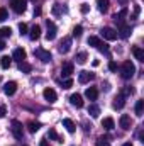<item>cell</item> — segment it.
<instances>
[{
  "instance_id": "3957f363",
  "label": "cell",
  "mask_w": 144,
  "mask_h": 146,
  "mask_svg": "<svg viewBox=\"0 0 144 146\" xmlns=\"http://www.w3.org/2000/svg\"><path fill=\"white\" fill-rule=\"evenodd\" d=\"M10 5H12L14 12L22 14V12H26V9H27V0H10Z\"/></svg>"
},
{
  "instance_id": "9c48e42d",
  "label": "cell",
  "mask_w": 144,
  "mask_h": 146,
  "mask_svg": "<svg viewBox=\"0 0 144 146\" xmlns=\"http://www.w3.org/2000/svg\"><path fill=\"white\" fill-rule=\"evenodd\" d=\"M15 90H17V83H15V82H7V83L3 85V92H5V95H14Z\"/></svg>"
},
{
  "instance_id": "52a82bcc",
  "label": "cell",
  "mask_w": 144,
  "mask_h": 146,
  "mask_svg": "<svg viewBox=\"0 0 144 146\" xmlns=\"http://www.w3.org/2000/svg\"><path fill=\"white\" fill-rule=\"evenodd\" d=\"M119 124H120V127H122L124 131H129V129H131V126H132L131 115H127V114H122V115H120V119H119Z\"/></svg>"
},
{
  "instance_id": "cb8c5ba5",
  "label": "cell",
  "mask_w": 144,
  "mask_h": 146,
  "mask_svg": "<svg viewBox=\"0 0 144 146\" xmlns=\"http://www.w3.org/2000/svg\"><path fill=\"white\" fill-rule=\"evenodd\" d=\"M10 65H12V60H10L9 56H2V58H0V66H2L3 70L10 68Z\"/></svg>"
},
{
  "instance_id": "277c9868",
  "label": "cell",
  "mask_w": 144,
  "mask_h": 146,
  "mask_svg": "<svg viewBox=\"0 0 144 146\" xmlns=\"http://www.w3.org/2000/svg\"><path fill=\"white\" fill-rule=\"evenodd\" d=\"M34 56H37L42 63H49L51 61V53L49 51H46V49H42V48H37V49H34Z\"/></svg>"
},
{
  "instance_id": "7a4b0ae2",
  "label": "cell",
  "mask_w": 144,
  "mask_h": 146,
  "mask_svg": "<svg viewBox=\"0 0 144 146\" xmlns=\"http://www.w3.org/2000/svg\"><path fill=\"white\" fill-rule=\"evenodd\" d=\"M12 134H14V138L15 139H22V136H24V127H22V124L19 122V121H12Z\"/></svg>"
},
{
  "instance_id": "bcb514c9",
  "label": "cell",
  "mask_w": 144,
  "mask_h": 146,
  "mask_svg": "<svg viewBox=\"0 0 144 146\" xmlns=\"http://www.w3.org/2000/svg\"><path fill=\"white\" fill-rule=\"evenodd\" d=\"M122 146H132V145H131V143H124Z\"/></svg>"
},
{
  "instance_id": "4dcf8cb0",
  "label": "cell",
  "mask_w": 144,
  "mask_h": 146,
  "mask_svg": "<svg viewBox=\"0 0 144 146\" xmlns=\"http://www.w3.org/2000/svg\"><path fill=\"white\" fill-rule=\"evenodd\" d=\"M48 136H49L51 139H54V141H58V143H63V141H61V138H59V136L56 134V131H54V129H49V133H48Z\"/></svg>"
},
{
  "instance_id": "d4e9b609",
  "label": "cell",
  "mask_w": 144,
  "mask_h": 146,
  "mask_svg": "<svg viewBox=\"0 0 144 146\" xmlns=\"http://www.w3.org/2000/svg\"><path fill=\"white\" fill-rule=\"evenodd\" d=\"M32 70V66L29 65V63H26V61H19V72L22 73H29Z\"/></svg>"
},
{
  "instance_id": "f6af8a7d",
  "label": "cell",
  "mask_w": 144,
  "mask_h": 146,
  "mask_svg": "<svg viewBox=\"0 0 144 146\" xmlns=\"http://www.w3.org/2000/svg\"><path fill=\"white\" fill-rule=\"evenodd\" d=\"M39 14H41V9H39V7H37L36 10H34V15H39Z\"/></svg>"
},
{
  "instance_id": "d590c367",
  "label": "cell",
  "mask_w": 144,
  "mask_h": 146,
  "mask_svg": "<svg viewBox=\"0 0 144 146\" xmlns=\"http://www.w3.org/2000/svg\"><path fill=\"white\" fill-rule=\"evenodd\" d=\"M81 33H83V27H81V26H75V29H73V36L80 37L81 36Z\"/></svg>"
},
{
  "instance_id": "7402d4cb",
  "label": "cell",
  "mask_w": 144,
  "mask_h": 146,
  "mask_svg": "<svg viewBox=\"0 0 144 146\" xmlns=\"http://www.w3.org/2000/svg\"><path fill=\"white\" fill-rule=\"evenodd\" d=\"M73 73V65L71 63H68V65H65L63 68H61V75L65 76V78H70Z\"/></svg>"
},
{
  "instance_id": "7bdbcfd3",
  "label": "cell",
  "mask_w": 144,
  "mask_h": 146,
  "mask_svg": "<svg viewBox=\"0 0 144 146\" xmlns=\"http://www.w3.org/2000/svg\"><path fill=\"white\" fill-rule=\"evenodd\" d=\"M5 49V42H3V39H0V51H3Z\"/></svg>"
},
{
  "instance_id": "e575fe53",
  "label": "cell",
  "mask_w": 144,
  "mask_h": 146,
  "mask_svg": "<svg viewBox=\"0 0 144 146\" xmlns=\"http://www.w3.org/2000/svg\"><path fill=\"white\" fill-rule=\"evenodd\" d=\"M87 61V53H80L78 56H76V63H80V65H83Z\"/></svg>"
},
{
  "instance_id": "b9f144b4",
  "label": "cell",
  "mask_w": 144,
  "mask_h": 146,
  "mask_svg": "<svg viewBox=\"0 0 144 146\" xmlns=\"http://www.w3.org/2000/svg\"><path fill=\"white\" fill-rule=\"evenodd\" d=\"M88 10H90V7H88L87 3H83V5H81V12H83V14H87Z\"/></svg>"
},
{
  "instance_id": "7dc6e473",
  "label": "cell",
  "mask_w": 144,
  "mask_h": 146,
  "mask_svg": "<svg viewBox=\"0 0 144 146\" xmlns=\"http://www.w3.org/2000/svg\"><path fill=\"white\" fill-rule=\"evenodd\" d=\"M119 2H120V3H127V0H119Z\"/></svg>"
},
{
  "instance_id": "7c38bea8",
  "label": "cell",
  "mask_w": 144,
  "mask_h": 146,
  "mask_svg": "<svg viewBox=\"0 0 144 146\" xmlns=\"http://www.w3.org/2000/svg\"><path fill=\"white\" fill-rule=\"evenodd\" d=\"M97 95H98V90H97L95 87H88V88L85 90V97H87L88 100H97Z\"/></svg>"
},
{
  "instance_id": "d6a6232c",
  "label": "cell",
  "mask_w": 144,
  "mask_h": 146,
  "mask_svg": "<svg viewBox=\"0 0 144 146\" xmlns=\"http://www.w3.org/2000/svg\"><path fill=\"white\" fill-rule=\"evenodd\" d=\"M7 19H9V12L3 7H0V22H5Z\"/></svg>"
},
{
  "instance_id": "44dd1931",
  "label": "cell",
  "mask_w": 144,
  "mask_h": 146,
  "mask_svg": "<svg viewBox=\"0 0 144 146\" xmlns=\"http://www.w3.org/2000/svg\"><path fill=\"white\" fill-rule=\"evenodd\" d=\"M124 104H126V97L120 94L119 97H115V100H114V109H122L124 107Z\"/></svg>"
},
{
  "instance_id": "836d02e7",
  "label": "cell",
  "mask_w": 144,
  "mask_h": 146,
  "mask_svg": "<svg viewBox=\"0 0 144 146\" xmlns=\"http://www.w3.org/2000/svg\"><path fill=\"white\" fill-rule=\"evenodd\" d=\"M61 87H63V88H66V90H68V88H71V87H73V80H71V78L63 80V82H61Z\"/></svg>"
},
{
  "instance_id": "ab89813d",
  "label": "cell",
  "mask_w": 144,
  "mask_h": 146,
  "mask_svg": "<svg viewBox=\"0 0 144 146\" xmlns=\"http://www.w3.org/2000/svg\"><path fill=\"white\" fill-rule=\"evenodd\" d=\"M108 70H110V72H117V63H115V61H110V63H108Z\"/></svg>"
},
{
  "instance_id": "603a6c76",
  "label": "cell",
  "mask_w": 144,
  "mask_h": 146,
  "mask_svg": "<svg viewBox=\"0 0 144 146\" xmlns=\"http://www.w3.org/2000/svg\"><path fill=\"white\" fill-rule=\"evenodd\" d=\"M88 114H90L92 117H98V115H100V107L95 106V104H90V107H88Z\"/></svg>"
},
{
  "instance_id": "4fadbf2b",
  "label": "cell",
  "mask_w": 144,
  "mask_h": 146,
  "mask_svg": "<svg viewBox=\"0 0 144 146\" xmlns=\"http://www.w3.org/2000/svg\"><path fill=\"white\" fill-rule=\"evenodd\" d=\"M70 102H71V106H75V107H83V99H81V95L80 94H73L71 97H70Z\"/></svg>"
},
{
  "instance_id": "f35d334b",
  "label": "cell",
  "mask_w": 144,
  "mask_h": 146,
  "mask_svg": "<svg viewBox=\"0 0 144 146\" xmlns=\"http://www.w3.org/2000/svg\"><path fill=\"white\" fill-rule=\"evenodd\" d=\"M97 49H98V51H102V53H107V51H108V44H107V42H100V46H98Z\"/></svg>"
},
{
  "instance_id": "ee69618b",
  "label": "cell",
  "mask_w": 144,
  "mask_h": 146,
  "mask_svg": "<svg viewBox=\"0 0 144 146\" xmlns=\"http://www.w3.org/2000/svg\"><path fill=\"white\" fill-rule=\"evenodd\" d=\"M39 146H48V141H46V139H42V141L39 143Z\"/></svg>"
},
{
  "instance_id": "ffe728a7",
  "label": "cell",
  "mask_w": 144,
  "mask_h": 146,
  "mask_svg": "<svg viewBox=\"0 0 144 146\" xmlns=\"http://www.w3.org/2000/svg\"><path fill=\"white\" fill-rule=\"evenodd\" d=\"M132 54L136 56V60L144 61V49H143V48H139V46H134V48H132Z\"/></svg>"
},
{
  "instance_id": "83f0119b",
  "label": "cell",
  "mask_w": 144,
  "mask_h": 146,
  "mask_svg": "<svg viewBox=\"0 0 144 146\" xmlns=\"http://www.w3.org/2000/svg\"><path fill=\"white\" fill-rule=\"evenodd\" d=\"M100 42H102V41H100V39H98L97 36H90V37H88V46L98 48V46H100Z\"/></svg>"
},
{
  "instance_id": "6da1fadb",
  "label": "cell",
  "mask_w": 144,
  "mask_h": 146,
  "mask_svg": "<svg viewBox=\"0 0 144 146\" xmlns=\"http://www.w3.org/2000/svg\"><path fill=\"white\" fill-rule=\"evenodd\" d=\"M134 73H136V66H134V63L132 61H124L122 63V68H120V75H122V78H126V80H129V78H132L134 76Z\"/></svg>"
},
{
  "instance_id": "60d3db41",
  "label": "cell",
  "mask_w": 144,
  "mask_h": 146,
  "mask_svg": "<svg viewBox=\"0 0 144 146\" xmlns=\"http://www.w3.org/2000/svg\"><path fill=\"white\" fill-rule=\"evenodd\" d=\"M5 114H7V107L5 106H0V119L5 117Z\"/></svg>"
},
{
  "instance_id": "1f68e13d",
  "label": "cell",
  "mask_w": 144,
  "mask_h": 146,
  "mask_svg": "<svg viewBox=\"0 0 144 146\" xmlns=\"http://www.w3.org/2000/svg\"><path fill=\"white\" fill-rule=\"evenodd\" d=\"M39 127H41V126H39L37 122H29V124H27L29 133H36V131H39Z\"/></svg>"
},
{
  "instance_id": "f1b7e54d",
  "label": "cell",
  "mask_w": 144,
  "mask_h": 146,
  "mask_svg": "<svg viewBox=\"0 0 144 146\" xmlns=\"http://www.w3.org/2000/svg\"><path fill=\"white\" fill-rule=\"evenodd\" d=\"M66 10V7H63L61 3H54V7H53V14L54 15H59L61 12H65Z\"/></svg>"
},
{
  "instance_id": "5bb4252c",
  "label": "cell",
  "mask_w": 144,
  "mask_h": 146,
  "mask_svg": "<svg viewBox=\"0 0 144 146\" xmlns=\"http://www.w3.org/2000/svg\"><path fill=\"white\" fill-rule=\"evenodd\" d=\"M61 124H63V127H65L70 134H73V133L76 131V126H75V122H73L71 119H63V122H61Z\"/></svg>"
},
{
  "instance_id": "8d00e7d4",
  "label": "cell",
  "mask_w": 144,
  "mask_h": 146,
  "mask_svg": "<svg viewBox=\"0 0 144 146\" xmlns=\"http://www.w3.org/2000/svg\"><path fill=\"white\" fill-rule=\"evenodd\" d=\"M19 33H20V36H24V34H27V24H19Z\"/></svg>"
},
{
  "instance_id": "f546056e",
  "label": "cell",
  "mask_w": 144,
  "mask_h": 146,
  "mask_svg": "<svg viewBox=\"0 0 144 146\" xmlns=\"http://www.w3.org/2000/svg\"><path fill=\"white\" fill-rule=\"evenodd\" d=\"M10 34H12V29L10 27H0V39L10 37Z\"/></svg>"
},
{
  "instance_id": "ba28073f",
  "label": "cell",
  "mask_w": 144,
  "mask_h": 146,
  "mask_svg": "<svg viewBox=\"0 0 144 146\" xmlns=\"http://www.w3.org/2000/svg\"><path fill=\"white\" fill-rule=\"evenodd\" d=\"M42 95H44V99H46L49 104H54V102H56V99H58V95H56V92H54L53 88H44Z\"/></svg>"
},
{
  "instance_id": "30bf717a",
  "label": "cell",
  "mask_w": 144,
  "mask_h": 146,
  "mask_svg": "<svg viewBox=\"0 0 144 146\" xmlns=\"http://www.w3.org/2000/svg\"><path fill=\"white\" fill-rule=\"evenodd\" d=\"M90 80H93V73L87 72V70L80 72V75H78V82H80V83H88Z\"/></svg>"
},
{
  "instance_id": "d6986e66",
  "label": "cell",
  "mask_w": 144,
  "mask_h": 146,
  "mask_svg": "<svg viewBox=\"0 0 144 146\" xmlns=\"http://www.w3.org/2000/svg\"><path fill=\"white\" fill-rule=\"evenodd\" d=\"M129 34H131V27H129V26H126V24L119 26V33H117V36H120V37H129Z\"/></svg>"
},
{
  "instance_id": "2e32d148",
  "label": "cell",
  "mask_w": 144,
  "mask_h": 146,
  "mask_svg": "<svg viewBox=\"0 0 144 146\" xmlns=\"http://www.w3.org/2000/svg\"><path fill=\"white\" fill-rule=\"evenodd\" d=\"M12 56H14V60H17V61H24L27 54H26V49H22V48H17V49L14 51V54H12Z\"/></svg>"
},
{
  "instance_id": "e0dca14e",
  "label": "cell",
  "mask_w": 144,
  "mask_h": 146,
  "mask_svg": "<svg viewBox=\"0 0 144 146\" xmlns=\"http://www.w3.org/2000/svg\"><path fill=\"white\" fill-rule=\"evenodd\" d=\"M126 15H127V9H122L119 14H115V15H114V21H115L119 26H122V24H124V17H126Z\"/></svg>"
},
{
  "instance_id": "484cf974",
  "label": "cell",
  "mask_w": 144,
  "mask_h": 146,
  "mask_svg": "<svg viewBox=\"0 0 144 146\" xmlns=\"http://www.w3.org/2000/svg\"><path fill=\"white\" fill-rule=\"evenodd\" d=\"M144 114V100H137L136 102V115L141 117Z\"/></svg>"
},
{
  "instance_id": "5b68a950",
  "label": "cell",
  "mask_w": 144,
  "mask_h": 146,
  "mask_svg": "<svg viewBox=\"0 0 144 146\" xmlns=\"http://www.w3.org/2000/svg\"><path fill=\"white\" fill-rule=\"evenodd\" d=\"M100 34H102V37H105L107 41H115L117 39V31L112 29V27H102Z\"/></svg>"
},
{
  "instance_id": "8fae6325",
  "label": "cell",
  "mask_w": 144,
  "mask_h": 146,
  "mask_svg": "<svg viewBox=\"0 0 144 146\" xmlns=\"http://www.w3.org/2000/svg\"><path fill=\"white\" fill-rule=\"evenodd\" d=\"M71 48V37H65L61 42H59V51L61 53H68Z\"/></svg>"
},
{
  "instance_id": "ac0fdd59",
  "label": "cell",
  "mask_w": 144,
  "mask_h": 146,
  "mask_svg": "<svg viewBox=\"0 0 144 146\" xmlns=\"http://www.w3.org/2000/svg\"><path fill=\"white\" fill-rule=\"evenodd\" d=\"M102 127H104V129H107V131H112V129L115 127L114 119H112V117H105V119L102 121Z\"/></svg>"
},
{
  "instance_id": "74e56055",
  "label": "cell",
  "mask_w": 144,
  "mask_h": 146,
  "mask_svg": "<svg viewBox=\"0 0 144 146\" xmlns=\"http://www.w3.org/2000/svg\"><path fill=\"white\" fill-rule=\"evenodd\" d=\"M97 146H110V143H108L105 138H98L97 139Z\"/></svg>"
},
{
  "instance_id": "9a60e30c",
  "label": "cell",
  "mask_w": 144,
  "mask_h": 146,
  "mask_svg": "<svg viewBox=\"0 0 144 146\" xmlns=\"http://www.w3.org/2000/svg\"><path fill=\"white\" fill-rule=\"evenodd\" d=\"M29 37H31V41H37L39 37H41V27L34 24L32 27H31V33H29Z\"/></svg>"
},
{
  "instance_id": "8992f818",
  "label": "cell",
  "mask_w": 144,
  "mask_h": 146,
  "mask_svg": "<svg viewBox=\"0 0 144 146\" xmlns=\"http://www.w3.org/2000/svg\"><path fill=\"white\" fill-rule=\"evenodd\" d=\"M46 26H48V31H46V39L48 41H53L56 37V26L53 21H46Z\"/></svg>"
},
{
  "instance_id": "4316f807",
  "label": "cell",
  "mask_w": 144,
  "mask_h": 146,
  "mask_svg": "<svg viewBox=\"0 0 144 146\" xmlns=\"http://www.w3.org/2000/svg\"><path fill=\"white\" fill-rule=\"evenodd\" d=\"M97 5H98L100 12H107L108 10V0H97Z\"/></svg>"
}]
</instances>
